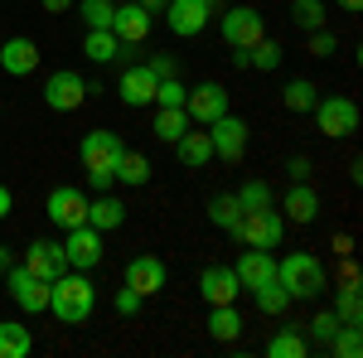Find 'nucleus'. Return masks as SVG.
<instances>
[{"label":"nucleus","instance_id":"obj_1","mask_svg":"<svg viewBox=\"0 0 363 358\" xmlns=\"http://www.w3.org/2000/svg\"><path fill=\"white\" fill-rule=\"evenodd\" d=\"M49 310L58 315V325H87L97 310V286L87 281V272H68L49 281Z\"/></svg>","mask_w":363,"mask_h":358},{"label":"nucleus","instance_id":"obj_2","mask_svg":"<svg viewBox=\"0 0 363 358\" xmlns=\"http://www.w3.org/2000/svg\"><path fill=\"white\" fill-rule=\"evenodd\" d=\"M277 281L286 286L291 301H320L330 291V276H325V262L310 257V252H291L277 262Z\"/></svg>","mask_w":363,"mask_h":358},{"label":"nucleus","instance_id":"obj_3","mask_svg":"<svg viewBox=\"0 0 363 358\" xmlns=\"http://www.w3.org/2000/svg\"><path fill=\"white\" fill-rule=\"evenodd\" d=\"M121 150H126V145H121L116 131H87L83 136L78 155H83V169H87V179H92L97 194L116 184V160H121Z\"/></svg>","mask_w":363,"mask_h":358},{"label":"nucleus","instance_id":"obj_4","mask_svg":"<svg viewBox=\"0 0 363 358\" xmlns=\"http://www.w3.org/2000/svg\"><path fill=\"white\" fill-rule=\"evenodd\" d=\"M310 111H315V131L330 140H344L359 131V102L354 97H320Z\"/></svg>","mask_w":363,"mask_h":358},{"label":"nucleus","instance_id":"obj_5","mask_svg":"<svg viewBox=\"0 0 363 358\" xmlns=\"http://www.w3.org/2000/svg\"><path fill=\"white\" fill-rule=\"evenodd\" d=\"M281 233H286V218H281L277 208H247L233 237H238L242 247H262V252H272V247L281 242Z\"/></svg>","mask_w":363,"mask_h":358},{"label":"nucleus","instance_id":"obj_6","mask_svg":"<svg viewBox=\"0 0 363 358\" xmlns=\"http://www.w3.org/2000/svg\"><path fill=\"white\" fill-rule=\"evenodd\" d=\"M218 34H223L228 49H252V44L267 39V20H262L257 5H238V10H228V15H223Z\"/></svg>","mask_w":363,"mask_h":358},{"label":"nucleus","instance_id":"obj_7","mask_svg":"<svg viewBox=\"0 0 363 358\" xmlns=\"http://www.w3.org/2000/svg\"><path fill=\"white\" fill-rule=\"evenodd\" d=\"M203 131H208V140H213V155H218V160L238 165V160L247 155V121H242V116L223 111V116H218V121H208Z\"/></svg>","mask_w":363,"mask_h":358},{"label":"nucleus","instance_id":"obj_8","mask_svg":"<svg viewBox=\"0 0 363 358\" xmlns=\"http://www.w3.org/2000/svg\"><path fill=\"white\" fill-rule=\"evenodd\" d=\"M63 257H68L73 272H92V267L102 262V233H97L92 223L68 228V233H63Z\"/></svg>","mask_w":363,"mask_h":358},{"label":"nucleus","instance_id":"obj_9","mask_svg":"<svg viewBox=\"0 0 363 358\" xmlns=\"http://www.w3.org/2000/svg\"><path fill=\"white\" fill-rule=\"evenodd\" d=\"M5 286H10V301L20 305L25 315H44L49 310V281H39V276H29L20 262L5 272Z\"/></svg>","mask_w":363,"mask_h":358},{"label":"nucleus","instance_id":"obj_10","mask_svg":"<svg viewBox=\"0 0 363 358\" xmlns=\"http://www.w3.org/2000/svg\"><path fill=\"white\" fill-rule=\"evenodd\" d=\"M160 15H165L169 34H179V39H194V34H203L208 15H213V0H169Z\"/></svg>","mask_w":363,"mask_h":358},{"label":"nucleus","instance_id":"obj_11","mask_svg":"<svg viewBox=\"0 0 363 358\" xmlns=\"http://www.w3.org/2000/svg\"><path fill=\"white\" fill-rule=\"evenodd\" d=\"M44 102L54 111H78L87 102V83H83V73H73V68H58L54 78L44 83Z\"/></svg>","mask_w":363,"mask_h":358},{"label":"nucleus","instance_id":"obj_12","mask_svg":"<svg viewBox=\"0 0 363 358\" xmlns=\"http://www.w3.org/2000/svg\"><path fill=\"white\" fill-rule=\"evenodd\" d=\"M29 276H39V281H58V276L68 272V257H63V242H49V237H39V242H29L25 247V262H20Z\"/></svg>","mask_w":363,"mask_h":358},{"label":"nucleus","instance_id":"obj_13","mask_svg":"<svg viewBox=\"0 0 363 358\" xmlns=\"http://www.w3.org/2000/svg\"><path fill=\"white\" fill-rule=\"evenodd\" d=\"M150 29H155V15H150V10H140L136 0H131V5H116L112 34L121 39V49H131V44H145V39H150Z\"/></svg>","mask_w":363,"mask_h":358},{"label":"nucleus","instance_id":"obj_14","mask_svg":"<svg viewBox=\"0 0 363 358\" xmlns=\"http://www.w3.org/2000/svg\"><path fill=\"white\" fill-rule=\"evenodd\" d=\"M49 223H58L63 233L68 228H78V223H87V198H83V189H73V184H58L54 194H49Z\"/></svg>","mask_w":363,"mask_h":358},{"label":"nucleus","instance_id":"obj_15","mask_svg":"<svg viewBox=\"0 0 363 358\" xmlns=\"http://www.w3.org/2000/svg\"><path fill=\"white\" fill-rule=\"evenodd\" d=\"M184 111H189V121H199V126H208V121H218L228 111V92L218 83H199L189 87V97H184Z\"/></svg>","mask_w":363,"mask_h":358},{"label":"nucleus","instance_id":"obj_16","mask_svg":"<svg viewBox=\"0 0 363 358\" xmlns=\"http://www.w3.org/2000/svg\"><path fill=\"white\" fill-rule=\"evenodd\" d=\"M165 262L160 257H150V252H140V257H131L126 262V286L131 291H140V296H155V291H165Z\"/></svg>","mask_w":363,"mask_h":358},{"label":"nucleus","instance_id":"obj_17","mask_svg":"<svg viewBox=\"0 0 363 358\" xmlns=\"http://www.w3.org/2000/svg\"><path fill=\"white\" fill-rule=\"evenodd\" d=\"M155 87H160V78H155L145 63H131V68L121 73L116 92H121V102H126V107H150V102H155Z\"/></svg>","mask_w":363,"mask_h":358},{"label":"nucleus","instance_id":"obj_18","mask_svg":"<svg viewBox=\"0 0 363 358\" xmlns=\"http://www.w3.org/2000/svg\"><path fill=\"white\" fill-rule=\"evenodd\" d=\"M238 286L242 291H257V286H267V281H277V257L272 252H262V247H247L242 257H238Z\"/></svg>","mask_w":363,"mask_h":358},{"label":"nucleus","instance_id":"obj_19","mask_svg":"<svg viewBox=\"0 0 363 358\" xmlns=\"http://www.w3.org/2000/svg\"><path fill=\"white\" fill-rule=\"evenodd\" d=\"M238 291H242V286H238V272H233V267H208V272L199 276V296L208 305H233Z\"/></svg>","mask_w":363,"mask_h":358},{"label":"nucleus","instance_id":"obj_20","mask_svg":"<svg viewBox=\"0 0 363 358\" xmlns=\"http://www.w3.org/2000/svg\"><path fill=\"white\" fill-rule=\"evenodd\" d=\"M281 208H286V218L291 223H315V213H320V194L310 189V179H291V189H286V198H281Z\"/></svg>","mask_w":363,"mask_h":358},{"label":"nucleus","instance_id":"obj_21","mask_svg":"<svg viewBox=\"0 0 363 358\" xmlns=\"http://www.w3.org/2000/svg\"><path fill=\"white\" fill-rule=\"evenodd\" d=\"M0 68H5L10 78H29V73L39 68V44H34V39H5Z\"/></svg>","mask_w":363,"mask_h":358},{"label":"nucleus","instance_id":"obj_22","mask_svg":"<svg viewBox=\"0 0 363 358\" xmlns=\"http://www.w3.org/2000/svg\"><path fill=\"white\" fill-rule=\"evenodd\" d=\"M87 223H92L97 233H116V228L126 223V203H121V198H112V194L102 189L97 198H92V203H87Z\"/></svg>","mask_w":363,"mask_h":358},{"label":"nucleus","instance_id":"obj_23","mask_svg":"<svg viewBox=\"0 0 363 358\" xmlns=\"http://www.w3.org/2000/svg\"><path fill=\"white\" fill-rule=\"evenodd\" d=\"M174 150H179V160H184L189 169H203L208 160H213V140H208V131H194V126L174 140Z\"/></svg>","mask_w":363,"mask_h":358},{"label":"nucleus","instance_id":"obj_24","mask_svg":"<svg viewBox=\"0 0 363 358\" xmlns=\"http://www.w3.org/2000/svg\"><path fill=\"white\" fill-rule=\"evenodd\" d=\"M208 334H213L218 344H233V339L242 334V315H238L233 305H208Z\"/></svg>","mask_w":363,"mask_h":358},{"label":"nucleus","instance_id":"obj_25","mask_svg":"<svg viewBox=\"0 0 363 358\" xmlns=\"http://www.w3.org/2000/svg\"><path fill=\"white\" fill-rule=\"evenodd\" d=\"M83 54L92 58V63H116V58H121V39H116L112 29H87Z\"/></svg>","mask_w":363,"mask_h":358},{"label":"nucleus","instance_id":"obj_26","mask_svg":"<svg viewBox=\"0 0 363 358\" xmlns=\"http://www.w3.org/2000/svg\"><path fill=\"white\" fill-rule=\"evenodd\" d=\"M150 131L165 140V145H174V140L189 131V111H184V107H160V111H155V126H150Z\"/></svg>","mask_w":363,"mask_h":358},{"label":"nucleus","instance_id":"obj_27","mask_svg":"<svg viewBox=\"0 0 363 358\" xmlns=\"http://www.w3.org/2000/svg\"><path fill=\"white\" fill-rule=\"evenodd\" d=\"M29 349H34V339H29L25 325L0 320V358H29Z\"/></svg>","mask_w":363,"mask_h":358},{"label":"nucleus","instance_id":"obj_28","mask_svg":"<svg viewBox=\"0 0 363 358\" xmlns=\"http://www.w3.org/2000/svg\"><path fill=\"white\" fill-rule=\"evenodd\" d=\"M150 179V160L140 155V150H121V160H116V184H131V189H140Z\"/></svg>","mask_w":363,"mask_h":358},{"label":"nucleus","instance_id":"obj_29","mask_svg":"<svg viewBox=\"0 0 363 358\" xmlns=\"http://www.w3.org/2000/svg\"><path fill=\"white\" fill-rule=\"evenodd\" d=\"M306 349H310V339L296 334V330H277L272 339H267V354L272 358H306Z\"/></svg>","mask_w":363,"mask_h":358},{"label":"nucleus","instance_id":"obj_30","mask_svg":"<svg viewBox=\"0 0 363 358\" xmlns=\"http://www.w3.org/2000/svg\"><path fill=\"white\" fill-rule=\"evenodd\" d=\"M208 218L218 223L223 233H238V223H242V203H238V194H218V198L208 203Z\"/></svg>","mask_w":363,"mask_h":358},{"label":"nucleus","instance_id":"obj_31","mask_svg":"<svg viewBox=\"0 0 363 358\" xmlns=\"http://www.w3.org/2000/svg\"><path fill=\"white\" fill-rule=\"evenodd\" d=\"M335 315H339V325H363V296H359V286H339Z\"/></svg>","mask_w":363,"mask_h":358},{"label":"nucleus","instance_id":"obj_32","mask_svg":"<svg viewBox=\"0 0 363 358\" xmlns=\"http://www.w3.org/2000/svg\"><path fill=\"white\" fill-rule=\"evenodd\" d=\"M281 102H286V111H310L315 102H320V92H315V83H310V78H296V83H286Z\"/></svg>","mask_w":363,"mask_h":358},{"label":"nucleus","instance_id":"obj_33","mask_svg":"<svg viewBox=\"0 0 363 358\" xmlns=\"http://www.w3.org/2000/svg\"><path fill=\"white\" fill-rule=\"evenodd\" d=\"M78 15L87 20V29H112V15H116V0H73Z\"/></svg>","mask_w":363,"mask_h":358},{"label":"nucleus","instance_id":"obj_34","mask_svg":"<svg viewBox=\"0 0 363 358\" xmlns=\"http://www.w3.org/2000/svg\"><path fill=\"white\" fill-rule=\"evenodd\" d=\"M252 296H257V310H262V315H286V305H291V296H286V286H281V281L257 286Z\"/></svg>","mask_w":363,"mask_h":358},{"label":"nucleus","instance_id":"obj_35","mask_svg":"<svg viewBox=\"0 0 363 358\" xmlns=\"http://www.w3.org/2000/svg\"><path fill=\"white\" fill-rule=\"evenodd\" d=\"M291 20L301 29H325V0H291Z\"/></svg>","mask_w":363,"mask_h":358},{"label":"nucleus","instance_id":"obj_36","mask_svg":"<svg viewBox=\"0 0 363 358\" xmlns=\"http://www.w3.org/2000/svg\"><path fill=\"white\" fill-rule=\"evenodd\" d=\"M330 354H335V358H359V354H363L359 325H339V334L330 339Z\"/></svg>","mask_w":363,"mask_h":358},{"label":"nucleus","instance_id":"obj_37","mask_svg":"<svg viewBox=\"0 0 363 358\" xmlns=\"http://www.w3.org/2000/svg\"><path fill=\"white\" fill-rule=\"evenodd\" d=\"M238 203H242V213H247V208H272V184H267V179H247V184L238 189Z\"/></svg>","mask_w":363,"mask_h":358},{"label":"nucleus","instance_id":"obj_38","mask_svg":"<svg viewBox=\"0 0 363 358\" xmlns=\"http://www.w3.org/2000/svg\"><path fill=\"white\" fill-rule=\"evenodd\" d=\"M335 334H339V315H335V310H320V315L310 320V339H315L320 349H330Z\"/></svg>","mask_w":363,"mask_h":358},{"label":"nucleus","instance_id":"obj_39","mask_svg":"<svg viewBox=\"0 0 363 358\" xmlns=\"http://www.w3.org/2000/svg\"><path fill=\"white\" fill-rule=\"evenodd\" d=\"M184 97H189V87L179 83V78H160V87H155V107H184Z\"/></svg>","mask_w":363,"mask_h":358},{"label":"nucleus","instance_id":"obj_40","mask_svg":"<svg viewBox=\"0 0 363 358\" xmlns=\"http://www.w3.org/2000/svg\"><path fill=\"white\" fill-rule=\"evenodd\" d=\"M247 58L262 68V73H272V68H281V44H272V39H262V44H252Z\"/></svg>","mask_w":363,"mask_h":358},{"label":"nucleus","instance_id":"obj_41","mask_svg":"<svg viewBox=\"0 0 363 358\" xmlns=\"http://www.w3.org/2000/svg\"><path fill=\"white\" fill-rule=\"evenodd\" d=\"M310 54H315V58H335L339 54V39L330 34V29H315V34H310Z\"/></svg>","mask_w":363,"mask_h":358},{"label":"nucleus","instance_id":"obj_42","mask_svg":"<svg viewBox=\"0 0 363 358\" xmlns=\"http://www.w3.org/2000/svg\"><path fill=\"white\" fill-rule=\"evenodd\" d=\"M140 301H145L140 291H131V286H121V291H116V301H112V310H116V315H136V310H140Z\"/></svg>","mask_w":363,"mask_h":358},{"label":"nucleus","instance_id":"obj_43","mask_svg":"<svg viewBox=\"0 0 363 358\" xmlns=\"http://www.w3.org/2000/svg\"><path fill=\"white\" fill-rule=\"evenodd\" d=\"M145 68H150L155 78H174V58H169V54H155L150 63H145Z\"/></svg>","mask_w":363,"mask_h":358},{"label":"nucleus","instance_id":"obj_44","mask_svg":"<svg viewBox=\"0 0 363 358\" xmlns=\"http://www.w3.org/2000/svg\"><path fill=\"white\" fill-rule=\"evenodd\" d=\"M286 169H291V179H310V160H306V155H291V165H286Z\"/></svg>","mask_w":363,"mask_h":358},{"label":"nucleus","instance_id":"obj_45","mask_svg":"<svg viewBox=\"0 0 363 358\" xmlns=\"http://www.w3.org/2000/svg\"><path fill=\"white\" fill-rule=\"evenodd\" d=\"M39 5H44L49 15H68V10H73V0H39Z\"/></svg>","mask_w":363,"mask_h":358},{"label":"nucleus","instance_id":"obj_46","mask_svg":"<svg viewBox=\"0 0 363 358\" xmlns=\"http://www.w3.org/2000/svg\"><path fill=\"white\" fill-rule=\"evenodd\" d=\"M136 5H140V10H150V15H160V10H165L169 0H136Z\"/></svg>","mask_w":363,"mask_h":358},{"label":"nucleus","instance_id":"obj_47","mask_svg":"<svg viewBox=\"0 0 363 358\" xmlns=\"http://www.w3.org/2000/svg\"><path fill=\"white\" fill-rule=\"evenodd\" d=\"M10 203H15V194H10V189H5V184H0V218L10 213Z\"/></svg>","mask_w":363,"mask_h":358},{"label":"nucleus","instance_id":"obj_48","mask_svg":"<svg viewBox=\"0 0 363 358\" xmlns=\"http://www.w3.org/2000/svg\"><path fill=\"white\" fill-rule=\"evenodd\" d=\"M10 267H15V252H10V247H0V272H10Z\"/></svg>","mask_w":363,"mask_h":358},{"label":"nucleus","instance_id":"obj_49","mask_svg":"<svg viewBox=\"0 0 363 358\" xmlns=\"http://www.w3.org/2000/svg\"><path fill=\"white\" fill-rule=\"evenodd\" d=\"M339 5H344V10H349V15H354V10H359L363 0H339Z\"/></svg>","mask_w":363,"mask_h":358}]
</instances>
